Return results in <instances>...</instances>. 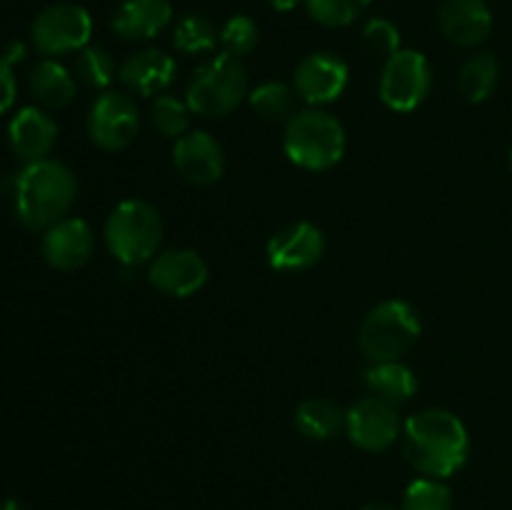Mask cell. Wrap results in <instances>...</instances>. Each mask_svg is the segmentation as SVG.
<instances>
[{
	"mask_svg": "<svg viewBox=\"0 0 512 510\" xmlns=\"http://www.w3.org/2000/svg\"><path fill=\"white\" fill-rule=\"evenodd\" d=\"M400 510H453V490L438 478H418L408 485Z\"/></svg>",
	"mask_w": 512,
	"mask_h": 510,
	"instance_id": "29",
	"label": "cell"
},
{
	"mask_svg": "<svg viewBox=\"0 0 512 510\" xmlns=\"http://www.w3.org/2000/svg\"><path fill=\"white\" fill-rule=\"evenodd\" d=\"M423 333V320L408 300L390 298L368 310L358 328V345L370 363L400 360Z\"/></svg>",
	"mask_w": 512,
	"mask_h": 510,
	"instance_id": "6",
	"label": "cell"
},
{
	"mask_svg": "<svg viewBox=\"0 0 512 510\" xmlns=\"http://www.w3.org/2000/svg\"><path fill=\"white\" fill-rule=\"evenodd\" d=\"M268 265L278 273H305L315 268L325 255V235L310 220H298L278 233L265 245Z\"/></svg>",
	"mask_w": 512,
	"mask_h": 510,
	"instance_id": "11",
	"label": "cell"
},
{
	"mask_svg": "<svg viewBox=\"0 0 512 510\" xmlns=\"http://www.w3.org/2000/svg\"><path fill=\"white\" fill-rule=\"evenodd\" d=\"M500 83V65L493 53H475L460 65L458 90L468 103L480 105L495 93Z\"/></svg>",
	"mask_w": 512,
	"mask_h": 510,
	"instance_id": "23",
	"label": "cell"
},
{
	"mask_svg": "<svg viewBox=\"0 0 512 510\" xmlns=\"http://www.w3.org/2000/svg\"><path fill=\"white\" fill-rule=\"evenodd\" d=\"M303 3L315 23L325 28H345L368 10L370 0H303Z\"/></svg>",
	"mask_w": 512,
	"mask_h": 510,
	"instance_id": "28",
	"label": "cell"
},
{
	"mask_svg": "<svg viewBox=\"0 0 512 510\" xmlns=\"http://www.w3.org/2000/svg\"><path fill=\"white\" fill-rule=\"evenodd\" d=\"M78 198L73 170L53 158L28 163L13 180L15 213L30 230H48L70 213Z\"/></svg>",
	"mask_w": 512,
	"mask_h": 510,
	"instance_id": "2",
	"label": "cell"
},
{
	"mask_svg": "<svg viewBox=\"0 0 512 510\" xmlns=\"http://www.w3.org/2000/svg\"><path fill=\"white\" fill-rule=\"evenodd\" d=\"M365 385L375 398L400 405L418 393V375L403 360H383V363H370V368L365 370Z\"/></svg>",
	"mask_w": 512,
	"mask_h": 510,
	"instance_id": "20",
	"label": "cell"
},
{
	"mask_svg": "<svg viewBox=\"0 0 512 510\" xmlns=\"http://www.w3.org/2000/svg\"><path fill=\"white\" fill-rule=\"evenodd\" d=\"M118 65L110 50L100 48V45H85L75 60V75L83 85L93 90H108L110 83L115 80Z\"/></svg>",
	"mask_w": 512,
	"mask_h": 510,
	"instance_id": "27",
	"label": "cell"
},
{
	"mask_svg": "<svg viewBox=\"0 0 512 510\" xmlns=\"http://www.w3.org/2000/svg\"><path fill=\"white\" fill-rule=\"evenodd\" d=\"M0 58H3L5 63H10V65L20 63V60L25 58V45L20 43V40H10V43L5 45V50H3V55H0Z\"/></svg>",
	"mask_w": 512,
	"mask_h": 510,
	"instance_id": "33",
	"label": "cell"
},
{
	"mask_svg": "<svg viewBox=\"0 0 512 510\" xmlns=\"http://www.w3.org/2000/svg\"><path fill=\"white\" fill-rule=\"evenodd\" d=\"M270 8L278 10V13H290V10L298 8L300 0H268Z\"/></svg>",
	"mask_w": 512,
	"mask_h": 510,
	"instance_id": "34",
	"label": "cell"
},
{
	"mask_svg": "<svg viewBox=\"0 0 512 510\" xmlns=\"http://www.w3.org/2000/svg\"><path fill=\"white\" fill-rule=\"evenodd\" d=\"M363 510H398V508H393V505H388V503H370V505H365Z\"/></svg>",
	"mask_w": 512,
	"mask_h": 510,
	"instance_id": "36",
	"label": "cell"
},
{
	"mask_svg": "<svg viewBox=\"0 0 512 510\" xmlns=\"http://www.w3.org/2000/svg\"><path fill=\"white\" fill-rule=\"evenodd\" d=\"M400 438H403V453L408 463L425 478L445 480L468 463V428L450 410H418L403 423Z\"/></svg>",
	"mask_w": 512,
	"mask_h": 510,
	"instance_id": "1",
	"label": "cell"
},
{
	"mask_svg": "<svg viewBox=\"0 0 512 510\" xmlns=\"http://www.w3.org/2000/svg\"><path fill=\"white\" fill-rule=\"evenodd\" d=\"M93 250V228L83 218L58 220V223L45 230L43 243H40V253H43L45 263L55 270H63V273L83 268L90 255H93Z\"/></svg>",
	"mask_w": 512,
	"mask_h": 510,
	"instance_id": "15",
	"label": "cell"
},
{
	"mask_svg": "<svg viewBox=\"0 0 512 510\" xmlns=\"http://www.w3.org/2000/svg\"><path fill=\"white\" fill-rule=\"evenodd\" d=\"M250 83L243 63L220 53L193 70L185 85V103L200 118H225L248 100Z\"/></svg>",
	"mask_w": 512,
	"mask_h": 510,
	"instance_id": "5",
	"label": "cell"
},
{
	"mask_svg": "<svg viewBox=\"0 0 512 510\" xmlns=\"http://www.w3.org/2000/svg\"><path fill=\"white\" fill-rule=\"evenodd\" d=\"M260 30L258 23L248 15H233L228 23L220 28V48L223 53L233 55V58H243V55L253 53L258 48Z\"/></svg>",
	"mask_w": 512,
	"mask_h": 510,
	"instance_id": "30",
	"label": "cell"
},
{
	"mask_svg": "<svg viewBox=\"0 0 512 510\" xmlns=\"http://www.w3.org/2000/svg\"><path fill=\"white\" fill-rule=\"evenodd\" d=\"M345 128L335 115L320 108H305L285 123L283 150L293 165L313 173L335 168L343 160Z\"/></svg>",
	"mask_w": 512,
	"mask_h": 510,
	"instance_id": "4",
	"label": "cell"
},
{
	"mask_svg": "<svg viewBox=\"0 0 512 510\" xmlns=\"http://www.w3.org/2000/svg\"><path fill=\"white\" fill-rule=\"evenodd\" d=\"M8 140L13 153L28 163H38L50 155L58 140V123L40 108H23L8 128Z\"/></svg>",
	"mask_w": 512,
	"mask_h": 510,
	"instance_id": "18",
	"label": "cell"
},
{
	"mask_svg": "<svg viewBox=\"0 0 512 510\" xmlns=\"http://www.w3.org/2000/svg\"><path fill=\"white\" fill-rule=\"evenodd\" d=\"M363 45L368 53L383 55L385 60L400 50V30L393 20L373 18L363 28Z\"/></svg>",
	"mask_w": 512,
	"mask_h": 510,
	"instance_id": "31",
	"label": "cell"
},
{
	"mask_svg": "<svg viewBox=\"0 0 512 510\" xmlns=\"http://www.w3.org/2000/svg\"><path fill=\"white\" fill-rule=\"evenodd\" d=\"M193 110L185 103V98H175V95L163 93L153 100L150 105V123L158 130L163 138L178 140L185 133H190V118H193Z\"/></svg>",
	"mask_w": 512,
	"mask_h": 510,
	"instance_id": "26",
	"label": "cell"
},
{
	"mask_svg": "<svg viewBox=\"0 0 512 510\" xmlns=\"http://www.w3.org/2000/svg\"><path fill=\"white\" fill-rule=\"evenodd\" d=\"M15 95H18V85H15L13 65L0 58V115L15 103Z\"/></svg>",
	"mask_w": 512,
	"mask_h": 510,
	"instance_id": "32",
	"label": "cell"
},
{
	"mask_svg": "<svg viewBox=\"0 0 512 510\" xmlns=\"http://www.w3.org/2000/svg\"><path fill=\"white\" fill-rule=\"evenodd\" d=\"M178 75V63L173 55L160 48H145L138 53L128 55L118 68V78L130 93L143 95V98H158Z\"/></svg>",
	"mask_w": 512,
	"mask_h": 510,
	"instance_id": "16",
	"label": "cell"
},
{
	"mask_svg": "<svg viewBox=\"0 0 512 510\" xmlns=\"http://www.w3.org/2000/svg\"><path fill=\"white\" fill-rule=\"evenodd\" d=\"M85 128L95 148L108 153L125 150L140 133L138 103L120 90H103L90 105Z\"/></svg>",
	"mask_w": 512,
	"mask_h": 510,
	"instance_id": "9",
	"label": "cell"
},
{
	"mask_svg": "<svg viewBox=\"0 0 512 510\" xmlns=\"http://www.w3.org/2000/svg\"><path fill=\"white\" fill-rule=\"evenodd\" d=\"M30 90H33L35 100L45 108H65L78 93V80L70 75L65 65L48 58L35 65L33 73H30Z\"/></svg>",
	"mask_w": 512,
	"mask_h": 510,
	"instance_id": "21",
	"label": "cell"
},
{
	"mask_svg": "<svg viewBox=\"0 0 512 510\" xmlns=\"http://www.w3.org/2000/svg\"><path fill=\"white\" fill-rule=\"evenodd\" d=\"M350 80V68L340 55L318 50V53L305 55L295 68L293 88L300 100L310 108L335 103L345 93Z\"/></svg>",
	"mask_w": 512,
	"mask_h": 510,
	"instance_id": "13",
	"label": "cell"
},
{
	"mask_svg": "<svg viewBox=\"0 0 512 510\" xmlns=\"http://www.w3.org/2000/svg\"><path fill=\"white\" fill-rule=\"evenodd\" d=\"M345 433L355 448L365 453H385L403 435L395 405L368 395L345 410Z\"/></svg>",
	"mask_w": 512,
	"mask_h": 510,
	"instance_id": "10",
	"label": "cell"
},
{
	"mask_svg": "<svg viewBox=\"0 0 512 510\" xmlns=\"http://www.w3.org/2000/svg\"><path fill=\"white\" fill-rule=\"evenodd\" d=\"M248 103L253 113L268 123H290V118L298 113V93L280 80H268L250 90Z\"/></svg>",
	"mask_w": 512,
	"mask_h": 510,
	"instance_id": "24",
	"label": "cell"
},
{
	"mask_svg": "<svg viewBox=\"0 0 512 510\" xmlns=\"http://www.w3.org/2000/svg\"><path fill=\"white\" fill-rule=\"evenodd\" d=\"M163 235L165 225L158 208L143 198L120 200L105 218V248L125 268L150 263L163 245Z\"/></svg>",
	"mask_w": 512,
	"mask_h": 510,
	"instance_id": "3",
	"label": "cell"
},
{
	"mask_svg": "<svg viewBox=\"0 0 512 510\" xmlns=\"http://www.w3.org/2000/svg\"><path fill=\"white\" fill-rule=\"evenodd\" d=\"M208 263L198 250L170 248L148 263V283L168 298H190L208 283Z\"/></svg>",
	"mask_w": 512,
	"mask_h": 510,
	"instance_id": "12",
	"label": "cell"
},
{
	"mask_svg": "<svg viewBox=\"0 0 512 510\" xmlns=\"http://www.w3.org/2000/svg\"><path fill=\"white\" fill-rule=\"evenodd\" d=\"M173 165L185 183L195 188L215 185L225 173V150L205 130H190L173 145Z\"/></svg>",
	"mask_w": 512,
	"mask_h": 510,
	"instance_id": "14",
	"label": "cell"
},
{
	"mask_svg": "<svg viewBox=\"0 0 512 510\" xmlns=\"http://www.w3.org/2000/svg\"><path fill=\"white\" fill-rule=\"evenodd\" d=\"M0 510H25V508H23V503H18V500L8 498V500H3V503H0Z\"/></svg>",
	"mask_w": 512,
	"mask_h": 510,
	"instance_id": "35",
	"label": "cell"
},
{
	"mask_svg": "<svg viewBox=\"0 0 512 510\" xmlns=\"http://www.w3.org/2000/svg\"><path fill=\"white\" fill-rule=\"evenodd\" d=\"M90 35H93V18L83 5L75 3H58L40 10L30 28L35 50L48 58L80 53L90 43Z\"/></svg>",
	"mask_w": 512,
	"mask_h": 510,
	"instance_id": "8",
	"label": "cell"
},
{
	"mask_svg": "<svg viewBox=\"0 0 512 510\" xmlns=\"http://www.w3.org/2000/svg\"><path fill=\"white\" fill-rule=\"evenodd\" d=\"M170 20H173L170 0H123L110 20V28L120 40L140 43L163 33Z\"/></svg>",
	"mask_w": 512,
	"mask_h": 510,
	"instance_id": "19",
	"label": "cell"
},
{
	"mask_svg": "<svg viewBox=\"0 0 512 510\" xmlns=\"http://www.w3.org/2000/svg\"><path fill=\"white\" fill-rule=\"evenodd\" d=\"M508 160H510V168H512V150H510V155H508Z\"/></svg>",
	"mask_w": 512,
	"mask_h": 510,
	"instance_id": "37",
	"label": "cell"
},
{
	"mask_svg": "<svg viewBox=\"0 0 512 510\" xmlns=\"http://www.w3.org/2000/svg\"><path fill=\"white\" fill-rule=\"evenodd\" d=\"M433 88V70L418 50L400 48L390 55L380 73V100L393 113H413Z\"/></svg>",
	"mask_w": 512,
	"mask_h": 510,
	"instance_id": "7",
	"label": "cell"
},
{
	"mask_svg": "<svg viewBox=\"0 0 512 510\" xmlns=\"http://www.w3.org/2000/svg\"><path fill=\"white\" fill-rule=\"evenodd\" d=\"M220 43V33L213 20L203 15H183L173 30V45L185 55L213 53Z\"/></svg>",
	"mask_w": 512,
	"mask_h": 510,
	"instance_id": "25",
	"label": "cell"
},
{
	"mask_svg": "<svg viewBox=\"0 0 512 510\" xmlns=\"http://www.w3.org/2000/svg\"><path fill=\"white\" fill-rule=\"evenodd\" d=\"M295 428L310 440H330L345 430V410L328 398H305L295 410Z\"/></svg>",
	"mask_w": 512,
	"mask_h": 510,
	"instance_id": "22",
	"label": "cell"
},
{
	"mask_svg": "<svg viewBox=\"0 0 512 510\" xmlns=\"http://www.w3.org/2000/svg\"><path fill=\"white\" fill-rule=\"evenodd\" d=\"M438 25L445 40L458 48H478L493 30V13L485 0H443Z\"/></svg>",
	"mask_w": 512,
	"mask_h": 510,
	"instance_id": "17",
	"label": "cell"
}]
</instances>
